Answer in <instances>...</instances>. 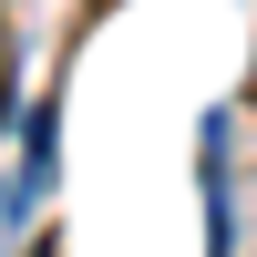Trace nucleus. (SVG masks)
I'll use <instances>...</instances> for the list:
<instances>
[{
    "mask_svg": "<svg viewBox=\"0 0 257 257\" xmlns=\"http://www.w3.org/2000/svg\"><path fill=\"white\" fill-rule=\"evenodd\" d=\"M93 11H113V0H93Z\"/></svg>",
    "mask_w": 257,
    "mask_h": 257,
    "instance_id": "f03ea898",
    "label": "nucleus"
},
{
    "mask_svg": "<svg viewBox=\"0 0 257 257\" xmlns=\"http://www.w3.org/2000/svg\"><path fill=\"white\" fill-rule=\"evenodd\" d=\"M0 93H11V11H0Z\"/></svg>",
    "mask_w": 257,
    "mask_h": 257,
    "instance_id": "f257e3e1",
    "label": "nucleus"
}]
</instances>
